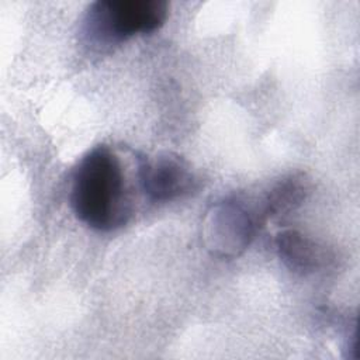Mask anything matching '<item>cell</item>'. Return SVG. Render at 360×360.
<instances>
[{
	"label": "cell",
	"mask_w": 360,
	"mask_h": 360,
	"mask_svg": "<svg viewBox=\"0 0 360 360\" xmlns=\"http://www.w3.org/2000/svg\"><path fill=\"white\" fill-rule=\"evenodd\" d=\"M276 249L284 266L295 274L308 276L326 263V248L297 229H285L276 236Z\"/></svg>",
	"instance_id": "5"
},
{
	"label": "cell",
	"mask_w": 360,
	"mask_h": 360,
	"mask_svg": "<svg viewBox=\"0 0 360 360\" xmlns=\"http://www.w3.org/2000/svg\"><path fill=\"white\" fill-rule=\"evenodd\" d=\"M256 221L243 202L232 198L214 202L204 214L201 238L207 250L218 257L240 256L252 243Z\"/></svg>",
	"instance_id": "3"
},
{
	"label": "cell",
	"mask_w": 360,
	"mask_h": 360,
	"mask_svg": "<svg viewBox=\"0 0 360 360\" xmlns=\"http://www.w3.org/2000/svg\"><path fill=\"white\" fill-rule=\"evenodd\" d=\"M167 10L165 0H98L89 6L82 34L96 46L120 44L136 34L159 30Z\"/></svg>",
	"instance_id": "2"
},
{
	"label": "cell",
	"mask_w": 360,
	"mask_h": 360,
	"mask_svg": "<svg viewBox=\"0 0 360 360\" xmlns=\"http://www.w3.org/2000/svg\"><path fill=\"white\" fill-rule=\"evenodd\" d=\"M309 183L302 173H294L278 180L264 198L263 212L269 218L284 217L295 211L307 198Z\"/></svg>",
	"instance_id": "6"
},
{
	"label": "cell",
	"mask_w": 360,
	"mask_h": 360,
	"mask_svg": "<svg viewBox=\"0 0 360 360\" xmlns=\"http://www.w3.org/2000/svg\"><path fill=\"white\" fill-rule=\"evenodd\" d=\"M75 215L96 231H114L131 217V201L125 177L115 153L98 145L82 156L70 186Z\"/></svg>",
	"instance_id": "1"
},
{
	"label": "cell",
	"mask_w": 360,
	"mask_h": 360,
	"mask_svg": "<svg viewBox=\"0 0 360 360\" xmlns=\"http://www.w3.org/2000/svg\"><path fill=\"white\" fill-rule=\"evenodd\" d=\"M138 177L145 195L156 202H167L190 194L197 181L191 165L173 152L142 159Z\"/></svg>",
	"instance_id": "4"
}]
</instances>
